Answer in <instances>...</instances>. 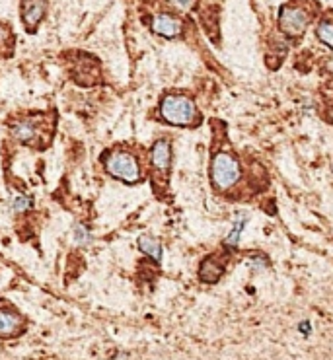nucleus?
I'll list each match as a JSON object with an SVG mask.
<instances>
[{
	"mask_svg": "<svg viewBox=\"0 0 333 360\" xmlns=\"http://www.w3.org/2000/svg\"><path fill=\"white\" fill-rule=\"evenodd\" d=\"M10 133L20 144L29 147L31 150H47L55 135L57 119L49 113H34L28 117H20L10 121Z\"/></svg>",
	"mask_w": 333,
	"mask_h": 360,
	"instance_id": "nucleus-1",
	"label": "nucleus"
},
{
	"mask_svg": "<svg viewBox=\"0 0 333 360\" xmlns=\"http://www.w3.org/2000/svg\"><path fill=\"white\" fill-rule=\"evenodd\" d=\"M102 164L105 174L113 179H119L121 183L137 185L142 183V179H145L139 156L127 148L117 147L105 150L102 154Z\"/></svg>",
	"mask_w": 333,
	"mask_h": 360,
	"instance_id": "nucleus-2",
	"label": "nucleus"
},
{
	"mask_svg": "<svg viewBox=\"0 0 333 360\" xmlns=\"http://www.w3.org/2000/svg\"><path fill=\"white\" fill-rule=\"evenodd\" d=\"M160 117L176 127H197L201 123V115L195 102L182 93H168L162 98Z\"/></svg>",
	"mask_w": 333,
	"mask_h": 360,
	"instance_id": "nucleus-3",
	"label": "nucleus"
},
{
	"mask_svg": "<svg viewBox=\"0 0 333 360\" xmlns=\"http://www.w3.org/2000/svg\"><path fill=\"white\" fill-rule=\"evenodd\" d=\"M242 176L240 162L228 150H219L214 152L211 160V181L216 189L226 191L238 183Z\"/></svg>",
	"mask_w": 333,
	"mask_h": 360,
	"instance_id": "nucleus-4",
	"label": "nucleus"
},
{
	"mask_svg": "<svg viewBox=\"0 0 333 360\" xmlns=\"http://www.w3.org/2000/svg\"><path fill=\"white\" fill-rule=\"evenodd\" d=\"M150 170L154 191L164 193L172 172V142L168 139H158L150 148Z\"/></svg>",
	"mask_w": 333,
	"mask_h": 360,
	"instance_id": "nucleus-5",
	"label": "nucleus"
},
{
	"mask_svg": "<svg viewBox=\"0 0 333 360\" xmlns=\"http://www.w3.org/2000/svg\"><path fill=\"white\" fill-rule=\"evenodd\" d=\"M74 76V82L82 88H92L94 84L100 82V61L94 55L88 53H76L74 57V65L71 68Z\"/></svg>",
	"mask_w": 333,
	"mask_h": 360,
	"instance_id": "nucleus-6",
	"label": "nucleus"
},
{
	"mask_svg": "<svg viewBox=\"0 0 333 360\" xmlns=\"http://www.w3.org/2000/svg\"><path fill=\"white\" fill-rule=\"evenodd\" d=\"M310 12L300 6H285L279 14V26L290 37H300L308 28L310 22Z\"/></svg>",
	"mask_w": 333,
	"mask_h": 360,
	"instance_id": "nucleus-7",
	"label": "nucleus"
},
{
	"mask_svg": "<svg viewBox=\"0 0 333 360\" xmlns=\"http://www.w3.org/2000/svg\"><path fill=\"white\" fill-rule=\"evenodd\" d=\"M26 331V320L12 308H0V337L14 339Z\"/></svg>",
	"mask_w": 333,
	"mask_h": 360,
	"instance_id": "nucleus-8",
	"label": "nucleus"
},
{
	"mask_svg": "<svg viewBox=\"0 0 333 360\" xmlns=\"http://www.w3.org/2000/svg\"><path fill=\"white\" fill-rule=\"evenodd\" d=\"M22 6V22L28 31H36L37 26L47 14V0H20Z\"/></svg>",
	"mask_w": 333,
	"mask_h": 360,
	"instance_id": "nucleus-9",
	"label": "nucleus"
},
{
	"mask_svg": "<svg viewBox=\"0 0 333 360\" xmlns=\"http://www.w3.org/2000/svg\"><path fill=\"white\" fill-rule=\"evenodd\" d=\"M150 28H152V31L158 33V36L172 39V37L182 36L184 24H182L176 16H172V14H156V16L152 18Z\"/></svg>",
	"mask_w": 333,
	"mask_h": 360,
	"instance_id": "nucleus-10",
	"label": "nucleus"
},
{
	"mask_svg": "<svg viewBox=\"0 0 333 360\" xmlns=\"http://www.w3.org/2000/svg\"><path fill=\"white\" fill-rule=\"evenodd\" d=\"M222 273H224V263H221L216 257H207L199 267V278L209 285L216 283L222 277Z\"/></svg>",
	"mask_w": 333,
	"mask_h": 360,
	"instance_id": "nucleus-11",
	"label": "nucleus"
},
{
	"mask_svg": "<svg viewBox=\"0 0 333 360\" xmlns=\"http://www.w3.org/2000/svg\"><path fill=\"white\" fill-rule=\"evenodd\" d=\"M137 246H139V250L150 257L152 261H156L160 263L162 261V243L154 238V236H140L139 240H137Z\"/></svg>",
	"mask_w": 333,
	"mask_h": 360,
	"instance_id": "nucleus-12",
	"label": "nucleus"
},
{
	"mask_svg": "<svg viewBox=\"0 0 333 360\" xmlns=\"http://www.w3.org/2000/svg\"><path fill=\"white\" fill-rule=\"evenodd\" d=\"M16 47V39L6 24H0V59H10Z\"/></svg>",
	"mask_w": 333,
	"mask_h": 360,
	"instance_id": "nucleus-13",
	"label": "nucleus"
},
{
	"mask_svg": "<svg viewBox=\"0 0 333 360\" xmlns=\"http://www.w3.org/2000/svg\"><path fill=\"white\" fill-rule=\"evenodd\" d=\"M246 222H248V216H246V214H244V216H242V214L236 216V220H234V224H232L230 234H228V236H226V240H224V246H228V248H236V246H238V240H240Z\"/></svg>",
	"mask_w": 333,
	"mask_h": 360,
	"instance_id": "nucleus-14",
	"label": "nucleus"
},
{
	"mask_svg": "<svg viewBox=\"0 0 333 360\" xmlns=\"http://www.w3.org/2000/svg\"><path fill=\"white\" fill-rule=\"evenodd\" d=\"M10 209L14 213H24V211H29L34 209V199L31 197H26V195H14L10 199Z\"/></svg>",
	"mask_w": 333,
	"mask_h": 360,
	"instance_id": "nucleus-15",
	"label": "nucleus"
},
{
	"mask_svg": "<svg viewBox=\"0 0 333 360\" xmlns=\"http://www.w3.org/2000/svg\"><path fill=\"white\" fill-rule=\"evenodd\" d=\"M73 238H74V243H78V246H86V243H90L92 241V232L90 228H86L84 224H74L73 228Z\"/></svg>",
	"mask_w": 333,
	"mask_h": 360,
	"instance_id": "nucleus-16",
	"label": "nucleus"
},
{
	"mask_svg": "<svg viewBox=\"0 0 333 360\" xmlns=\"http://www.w3.org/2000/svg\"><path fill=\"white\" fill-rule=\"evenodd\" d=\"M316 36L320 37V41L325 43L327 47H332L333 49V24L332 22H322V24H318V28H316Z\"/></svg>",
	"mask_w": 333,
	"mask_h": 360,
	"instance_id": "nucleus-17",
	"label": "nucleus"
},
{
	"mask_svg": "<svg viewBox=\"0 0 333 360\" xmlns=\"http://www.w3.org/2000/svg\"><path fill=\"white\" fill-rule=\"evenodd\" d=\"M174 8L182 10V12H189L193 10V6L197 4V0H168Z\"/></svg>",
	"mask_w": 333,
	"mask_h": 360,
	"instance_id": "nucleus-18",
	"label": "nucleus"
},
{
	"mask_svg": "<svg viewBox=\"0 0 333 360\" xmlns=\"http://www.w3.org/2000/svg\"><path fill=\"white\" fill-rule=\"evenodd\" d=\"M332 70H333V63H332Z\"/></svg>",
	"mask_w": 333,
	"mask_h": 360,
	"instance_id": "nucleus-19",
	"label": "nucleus"
}]
</instances>
